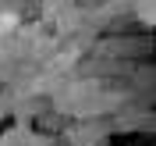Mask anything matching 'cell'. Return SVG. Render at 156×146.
<instances>
[{
    "label": "cell",
    "mask_w": 156,
    "mask_h": 146,
    "mask_svg": "<svg viewBox=\"0 0 156 146\" xmlns=\"http://www.w3.org/2000/svg\"><path fill=\"white\" fill-rule=\"evenodd\" d=\"M14 25H18V18H14V14H0V32H11Z\"/></svg>",
    "instance_id": "cell-1"
}]
</instances>
